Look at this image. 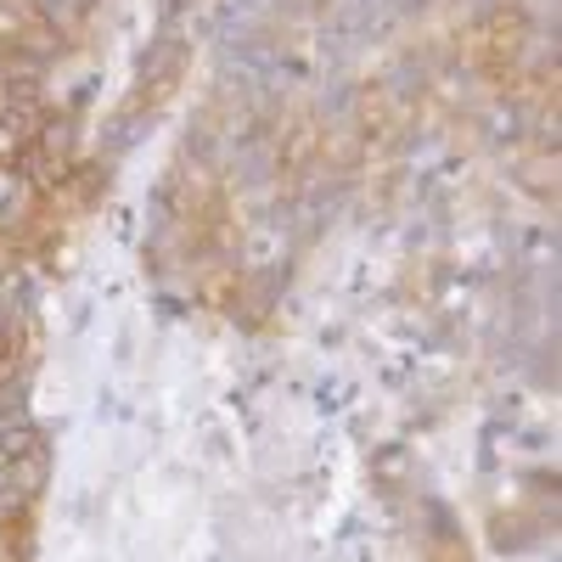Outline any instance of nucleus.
Listing matches in <instances>:
<instances>
[{
    "label": "nucleus",
    "instance_id": "nucleus-2",
    "mask_svg": "<svg viewBox=\"0 0 562 562\" xmlns=\"http://www.w3.org/2000/svg\"><path fill=\"white\" fill-rule=\"evenodd\" d=\"M23 546H29V529L18 512H0V562H23Z\"/></svg>",
    "mask_w": 562,
    "mask_h": 562
},
{
    "label": "nucleus",
    "instance_id": "nucleus-1",
    "mask_svg": "<svg viewBox=\"0 0 562 562\" xmlns=\"http://www.w3.org/2000/svg\"><path fill=\"white\" fill-rule=\"evenodd\" d=\"M529 45H535V29L518 7H495L490 18H479L473 29H467V45H461V57L467 68H473L484 85H512V79H524L529 74Z\"/></svg>",
    "mask_w": 562,
    "mask_h": 562
}]
</instances>
